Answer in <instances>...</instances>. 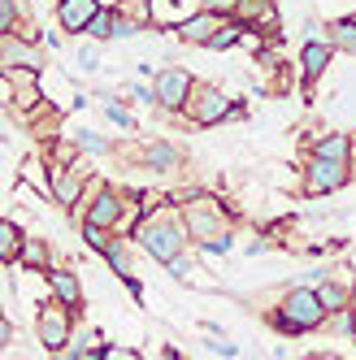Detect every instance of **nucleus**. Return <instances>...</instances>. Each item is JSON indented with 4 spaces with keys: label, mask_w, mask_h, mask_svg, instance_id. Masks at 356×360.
Segmentation results:
<instances>
[{
    "label": "nucleus",
    "mask_w": 356,
    "mask_h": 360,
    "mask_svg": "<svg viewBox=\"0 0 356 360\" xmlns=\"http://www.w3.org/2000/svg\"><path fill=\"white\" fill-rule=\"evenodd\" d=\"M283 313H287V317L278 321L283 330H313V326L322 321V313H326V304H322L313 291H291Z\"/></svg>",
    "instance_id": "f257e3e1"
},
{
    "label": "nucleus",
    "mask_w": 356,
    "mask_h": 360,
    "mask_svg": "<svg viewBox=\"0 0 356 360\" xmlns=\"http://www.w3.org/2000/svg\"><path fill=\"white\" fill-rule=\"evenodd\" d=\"M144 243H148V252L157 256V261L170 265L174 256H178V248H183V235H178L174 226H148V230H144Z\"/></svg>",
    "instance_id": "f03ea898"
},
{
    "label": "nucleus",
    "mask_w": 356,
    "mask_h": 360,
    "mask_svg": "<svg viewBox=\"0 0 356 360\" xmlns=\"http://www.w3.org/2000/svg\"><path fill=\"white\" fill-rule=\"evenodd\" d=\"M187 91H191V74L187 70H165L161 79H157V100H161L165 109H178Z\"/></svg>",
    "instance_id": "7ed1b4c3"
},
{
    "label": "nucleus",
    "mask_w": 356,
    "mask_h": 360,
    "mask_svg": "<svg viewBox=\"0 0 356 360\" xmlns=\"http://www.w3.org/2000/svg\"><path fill=\"white\" fill-rule=\"evenodd\" d=\"M343 183V161H313V174H309V191L322 195V191H335Z\"/></svg>",
    "instance_id": "20e7f679"
},
{
    "label": "nucleus",
    "mask_w": 356,
    "mask_h": 360,
    "mask_svg": "<svg viewBox=\"0 0 356 360\" xmlns=\"http://www.w3.org/2000/svg\"><path fill=\"white\" fill-rule=\"evenodd\" d=\"M226 109H231V105H226V96H222V91H213V87H205V91L196 96V122H200V126L222 122V117H226Z\"/></svg>",
    "instance_id": "39448f33"
},
{
    "label": "nucleus",
    "mask_w": 356,
    "mask_h": 360,
    "mask_svg": "<svg viewBox=\"0 0 356 360\" xmlns=\"http://www.w3.org/2000/svg\"><path fill=\"white\" fill-rule=\"evenodd\" d=\"M96 18V0H61V27L65 31H83Z\"/></svg>",
    "instance_id": "423d86ee"
},
{
    "label": "nucleus",
    "mask_w": 356,
    "mask_h": 360,
    "mask_svg": "<svg viewBox=\"0 0 356 360\" xmlns=\"http://www.w3.org/2000/svg\"><path fill=\"white\" fill-rule=\"evenodd\" d=\"M39 339H44V347H61L65 343V313L44 308L39 313Z\"/></svg>",
    "instance_id": "0eeeda50"
},
{
    "label": "nucleus",
    "mask_w": 356,
    "mask_h": 360,
    "mask_svg": "<svg viewBox=\"0 0 356 360\" xmlns=\"http://www.w3.org/2000/svg\"><path fill=\"white\" fill-rule=\"evenodd\" d=\"M191 9H196V0H152V18H157V22H165V27H174V22H183Z\"/></svg>",
    "instance_id": "6e6552de"
},
{
    "label": "nucleus",
    "mask_w": 356,
    "mask_h": 360,
    "mask_svg": "<svg viewBox=\"0 0 356 360\" xmlns=\"http://www.w3.org/2000/svg\"><path fill=\"white\" fill-rule=\"evenodd\" d=\"M217 31H222V27H217V18H209V13H200V18L183 22V35H187V39H200V44H209Z\"/></svg>",
    "instance_id": "1a4fd4ad"
},
{
    "label": "nucleus",
    "mask_w": 356,
    "mask_h": 360,
    "mask_svg": "<svg viewBox=\"0 0 356 360\" xmlns=\"http://www.w3.org/2000/svg\"><path fill=\"white\" fill-rule=\"evenodd\" d=\"M304 79H317V74L330 65V48H322V44H309V48H304Z\"/></svg>",
    "instance_id": "9d476101"
},
{
    "label": "nucleus",
    "mask_w": 356,
    "mask_h": 360,
    "mask_svg": "<svg viewBox=\"0 0 356 360\" xmlns=\"http://www.w3.org/2000/svg\"><path fill=\"white\" fill-rule=\"evenodd\" d=\"M91 221H96V226L117 221V200H113V195H100V200H96V209H91Z\"/></svg>",
    "instance_id": "9b49d317"
},
{
    "label": "nucleus",
    "mask_w": 356,
    "mask_h": 360,
    "mask_svg": "<svg viewBox=\"0 0 356 360\" xmlns=\"http://www.w3.org/2000/svg\"><path fill=\"white\" fill-rule=\"evenodd\" d=\"M53 291L61 295V304H79V282H74L70 274H57L53 278Z\"/></svg>",
    "instance_id": "f8f14e48"
},
{
    "label": "nucleus",
    "mask_w": 356,
    "mask_h": 360,
    "mask_svg": "<svg viewBox=\"0 0 356 360\" xmlns=\"http://www.w3.org/2000/svg\"><path fill=\"white\" fill-rule=\"evenodd\" d=\"M53 195H57L61 204H70L74 195H79V178H74V174H61L57 183H53Z\"/></svg>",
    "instance_id": "ddd939ff"
},
{
    "label": "nucleus",
    "mask_w": 356,
    "mask_h": 360,
    "mask_svg": "<svg viewBox=\"0 0 356 360\" xmlns=\"http://www.w3.org/2000/svg\"><path fill=\"white\" fill-rule=\"evenodd\" d=\"M317 157H322V161H343V157H348V139H339V135L326 139V143L317 148Z\"/></svg>",
    "instance_id": "4468645a"
},
{
    "label": "nucleus",
    "mask_w": 356,
    "mask_h": 360,
    "mask_svg": "<svg viewBox=\"0 0 356 360\" xmlns=\"http://www.w3.org/2000/svg\"><path fill=\"white\" fill-rule=\"evenodd\" d=\"M335 44L356 53V22H335Z\"/></svg>",
    "instance_id": "2eb2a0df"
},
{
    "label": "nucleus",
    "mask_w": 356,
    "mask_h": 360,
    "mask_svg": "<svg viewBox=\"0 0 356 360\" xmlns=\"http://www.w3.org/2000/svg\"><path fill=\"white\" fill-rule=\"evenodd\" d=\"M0 252H5V256H13V252H18V226H13V221L0 226Z\"/></svg>",
    "instance_id": "dca6fc26"
},
{
    "label": "nucleus",
    "mask_w": 356,
    "mask_h": 360,
    "mask_svg": "<svg viewBox=\"0 0 356 360\" xmlns=\"http://www.w3.org/2000/svg\"><path fill=\"white\" fill-rule=\"evenodd\" d=\"M235 39H239V31H235V27H222V31H217V35L209 39V48H231Z\"/></svg>",
    "instance_id": "f3484780"
},
{
    "label": "nucleus",
    "mask_w": 356,
    "mask_h": 360,
    "mask_svg": "<svg viewBox=\"0 0 356 360\" xmlns=\"http://www.w3.org/2000/svg\"><path fill=\"white\" fill-rule=\"evenodd\" d=\"M87 31H91V35H113V18H109V13H96Z\"/></svg>",
    "instance_id": "a211bd4d"
},
{
    "label": "nucleus",
    "mask_w": 356,
    "mask_h": 360,
    "mask_svg": "<svg viewBox=\"0 0 356 360\" xmlns=\"http://www.w3.org/2000/svg\"><path fill=\"white\" fill-rule=\"evenodd\" d=\"M317 300H322L326 308H339V300H343V291L335 287V282H330V287H322V291H317Z\"/></svg>",
    "instance_id": "6ab92c4d"
},
{
    "label": "nucleus",
    "mask_w": 356,
    "mask_h": 360,
    "mask_svg": "<svg viewBox=\"0 0 356 360\" xmlns=\"http://www.w3.org/2000/svg\"><path fill=\"white\" fill-rule=\"evenodd\" d=\"M109 261H113V269L126 278V274H131V261H126V256H122V248L117 243H109Z\"/></svg>",
    "instance_id": "aec40b11"
},
{
    "label": "nucleus",
    "mask_w": 356,
    "mask_h": 360,
    "mask_svg": "<svg viewBox=\"0 0 356 360\" xmlns=\"http://www.w3.org/2000/svg\"><path fill=\"white\" fill-rule=\"evenodd\" d=\"M148 161H152V165H174L178 157H174V148H152V152H148Z\"/></svg>",
    "instance_id": "412c9836"
},
{
    "label": "nucleus",
    "mask_w": 356,
    "mask_h": 360,
    "mask_svg": "<svg viewBox=\"0 0 356 360\" xmlns=\"http://www.w3.org/2000/svg\"><path fill=\"white\" fill-rule=\"evenodd\" d=\"M83 235H87V243H91V248H105V252H109V243H105V235H100V226H96V221H87Z\"/></svg>",
    "instance_id": "4be33fe9"
},
{
    "label": "nucleus",
    "mask_w": 356,
    "mask_h": 360,
    "mask_svg": "<svg viewBox=\"0 0 356 360\" xmlns=\"http://www.w3.org/2000/svg\"><path fill=\"white\" fill-rule=\"evenodd\" d=\"M44 261H48L44 243H27V265H44Z\"/></svg>",
    "instance_id": "5701e85b"
},
{
    "label": "nucleus",
    "mask_w": 356,
    "mask_h": 360,
    "mask_svg": "<svg viewBox=\"0 0 356 360\" xmlns=\"http://www.w3.org/2000/svg\"><path fill=\"white\" fill-rule=\"evenodd\" d=\"M105 360H135V356H131V352H122V347H109Z\"/></svg>",
    "instance_id": "b1692460"
},
{
    "label": "nucleus",
    "mask_w": 356,
    "mask_h": 360,
    "mask_svg": "<svg viewBox=\"0 0 356 360\" xmlns=\"http://www.w3.org/2000/svg\"><path fill=\"white\" fill-rule=\"evenodd\" d=\"M109 117H113V122H117V126H131V122H126V113H122V109H117V105H109Z\"/></svg>",
    "instance_id": "393cba45"
},
{
    "label": "nucleus",
    "mask_w": 356,
    "mask_h": 360,
    "mask_svg": "<svg viewBox=\"0 0 356 360\" xmlns=\"http://www.w3.org/2000/svg\"><path fill=\"white\" fill-rule=\"evenodd\" d=\"M13 27V0H5V31Z\"/></svg>",
    "instance_id": "a878e982"
},
{
    "label": "nucleus",
    "mask_w": 356,
    "mask_h": 360,
    "mask_svg": "<svg viewBox=\"0 0 356 360\" xmlns=\"http://www.w3.org/2000/svg\"><path fill=\"white\" fill-rule=\"evenodd\" d=\"M209 9H226V5H235V0H205Z\"/></svg>",
    "instance_id": "bb28decb"
}]
</instances>
